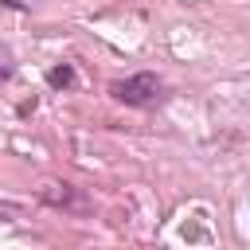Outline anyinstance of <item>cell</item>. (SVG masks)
Instances as JSON below:
<instances>
[{
	"mask_svg": "<svg viewBox=\"0 0 250 250\" xmlns=\"http://www.w3.org/2000/svg\"><path fill=\"white\" fill-rule=\"evenodd\" d=\"M43 199L55 203V207H82L70 184H47V188H43Z\"/></svg>",
	"mask_w": 250,
	"mask_h": 250,
	"instance_id": "7a4b0ae2",
	"label": "cell"
},
{
	"mask_svg": "<svg viewBox=\"0 0 250 250\" xmlns=\"http://www.w3.org/2000/svg\"><path fill=\"white\" fill-rule=\"evenodd\" d=\"M4 4H16V8H31L35 0H4Z\"/></svg>",
	"mask_w": 250,
	"mask_h": 250,
	"instance_id": "5b68a950",
	"label": "cell"
},
{
	"mask_svg": "<svg viewBox=\"0 0 250 250\" xmlns=\"http://www.w3.org/2000/svg\"><path fill=\"white\" fill-rule=\"evenodd\" d=\"M109 94L133 109H152L164 102V82L152 74V70H141V74H129V78H117L109 82Z\"/></svg>",
	"mask_w": 250,
	"mask_h": 250,
	"instance_id": "6da1fadb",
	"label": "cell"
},
{
	"mask_svg": "<svg viewBox=\"0 0 250 250\" xmlns=\"http://www.w3.org/2000/svg\"><path fill=\"white\" fill-rule=\"evenodd\" d=\"M47 82H51L55 90H66V86L74 82V70H70V62H62V66H51V70H47Z\"/></svg>",
	"mask_w": 250,
	"mask_h": 250,
	"instance_id": "3957f363",
	"label": "cell"
},
{
	"mask_svg": "<svg viewBox=\"0 0 250 250\" xmlns=\"http://www.w3.org/2000/svg\"><path fill=\"white\" fill-rule=\"evenodd\" d=\"M12 70H16V59H12V51L0 43V78H12Z\"/></svg>",
	"mask_w": 250,
	"mask_h": 250,
	"instance_id": "277c9868",
	"label": "cell"
}]
</instances>
